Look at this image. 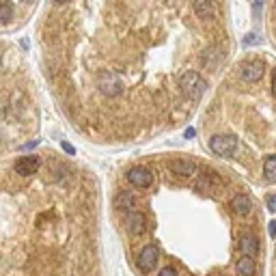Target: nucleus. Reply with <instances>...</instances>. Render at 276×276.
I'll list each match as a JSON object with an SVG mask.
<instances>
[{
	"label": "nucleus",
	"instance_id": "1",
	"mask_svg": "<svg viewBox=\"0 0 276 276\" xmlns=\"http://www.w3.org/2000/svg\"><path fill=\"white\" fill-rule=\"evenodd\" d=\"M179 86H181V93H184L186 97L198 99V97L203 95L207 82H205L197 72H186L184 76H181V80H179Z\"/></svg>",
	"mask_w": 276,
	"mask_h": 276
},
{
	"label": "nucleus",
	"instance_id": "2",
	"mask_svg": "<svg viewBox=\"0 0 276 276\" xmlns=\"http://www.w3.org/2000/svg\"><path fill=\"white\" fill-rule=\"evenodd\" d=\"M209 147H211V151L214 154H218V156H231L233 151L237 149V138L236 136H222V134H218V136H214L209 140Z\"/></svg>",
	"mask_w": 276,
	"mask_h": 276
},
{
	"label": "nucleus",
	"instance_id": "3",
	"mask_svg": "<svg viewBox=\"0 0 276 276\" xmlns=\"http://www.w3.org/2000/svg\"><path fill=\"white\" fill-rule=\"evenodd\" d=\"M125 227H127V231H130L132 236H143L145 229H147V218H145V214H143V211H136V209L127 211V216H125Z\"/></svg>",
	"mask_w": 276,
	"mask_h": 276
},
{
	"label": "nucleus",
	"instance_id": "4",
	"mask_svg": "<svg viewBox=\"0 0 276 276\" xmlns=\"http://www.w3.org/2000/svg\"><path fill=\"white\" fill-rule=\"evenodd\" d=\"M156 263H158V246L154 244H149V246H145L143 250H140V255H138V268H140V272H151V270L156 268Z\"/></svg>",
	"mask_w": 276,
	"mask_h": 276
},
{
	"label": "nucleus",
	"instance_id": "5",
	"mask_svg": "<svg viewBox=\"0 0 276 276\" xmlns=\"http://www.w3.org/2000/svg\"><path fill=\"white\" fill-rule=\"evenodd\" d=\"M127 181H130L132 186H136V188H149L151 184H154V175L147 171V168H143V166H136V168H132V171L127 173Z\"/></svg>",
	"mask_w": 276,
	"mask_h": 276
},
{
	"label": "nucleus",
	"instance_id": "6",
	"mask_svg": "<svg viewBox=\"0 0 276 276\" xmlns=\"http://www.w3.org/2000/svg\"><path fill=\"white\" fill-rule=\"evenodd\" d=\"M39 168V158L37 156H24L15 162V173L22 175V177H28V175L37 173Z\"/></svg>",
	"mask_w": 276,
	"mask_h": 276
},
{
	"label": "nucleus",
	"instance_id": "7",
	"mask_svg": "<svg viewBox=\"0 0 276 276\" xmlns=\"http://www.w3.org/2000/svg\"><path fill=\"white\" fill-rule=\"evenodd\" d=\"M252 207V201H250V197L248 195H244V192H239V195H236L231 198V209H233V214H237V216H246L250 211Z\"/></svg>",
	"mask_w": 276,
	"mask_h": 276
},
{
	"label": "nucleus",
	"instance_id": "8",
	"mask_svg": "<svg viewBox=\"0 0 276 276\" xmlns=\"http://www.w3.org/2000/svg\"><path fill=\"white\" fill-rule=\"evenodd\" d=\"M171 173L179 175V177H192V175L197 173V166H195V162H190V160H173Z\"/></svg>",
	"mask_w": 276,
	"mask_h": 276
},
{
	"label": "nucleus",
	"instance_id": "9",
	"mask_svg": "<svg viewBox=\"0 0 276 276\" xmlns=\"http://www.w3.org/2000/svg\"><path fill=\"white\" fill-rule=\"evenodd\" d=\"M263 76V63L261 61H252L242 69V80L246 82H257Z\"/></svg>",
	"mask_w": 276,
	"mask_h": 276
},
{
	"label": "nucleus",
	"instance_id": "10",
	"mask_svg": "<svg viewBox=\"0 0 276 276\" xmlns=\"http://www.w3.org/2000/svg\"><path fill=\"white\" fill-rule=\"evenodd\" d=\"M239 248H242L244 257H257L259 255V239H257L255 236H244L242 239H239Z\"/></svg>",
	"mask_w": 276,
	"mask_h": 276
},
{
	"label": "nucleus",
	"instance_id": "11",
	"mask_svg": "<svg viewBox=\"0 0 276 276\" xmlns=\"http://www.w3.org/2000/svg\"><path fill=\"white\" fill-rule=\"evenodd\" d=\"M236 270H237L239 276H252L255 274V270H257V266H255V261H252L250 257H242V259H237Z\"/></svg>",
	"mask_w": 276,
	"mask_h": 276
},
{
	"label": "nucleus",
	"instance_id": "12",
	"mask_svg": "<svg viewBox=\"0 0 276 276\" xmlns=\"http://www.w3.org/2000/svg\"><path fill=\"white\" fill-rule=\"evenodd\" d=\"M263 173L268 181H276V156H268L263 162Z\"/></svg>",
	"mask_w": 276,
	"mask_h": 276
},
{
	"label": "nucleus",
	"instance_id": "13",
	"mask_svg": "<svg viewBox=\"0 0 276 276\" xmlns=\"http://www.w3.org/2000/svg\"><path fill=\"white\" fill-rule=\"evenodd\" d=\"M195 9L201 17H209L211 13H214V7H211L209 0H195Z\"/></svg>",
	"mask_w": 276,
	"mask_h": 276
},
{
	"label": "nucleus",
	"instance_id": "14",
	"mask_svg": "<svg viewBox=\"0 0 276 276\" xmlns=\"http://www.w3.org/2000/svg\"><path fill=\"white\" fill-rule=\"evenodd\" d=\"M11 17H13V4L4 0V2H0V24L11 22Z\"/></svg>",
	"mask_w": 276,
	"mask_h": 276
},
{
	"label": "nucleus",
	"instance_id": "15",
	"mask_svg": "<svg viewBox=\"0 0 276 276\" xmlns=\"http://www.w3.org/2000/svg\"><path fill=\"white\" fill-rule=\"evenodd\" d=\"M119 203H121V207H123V209H130V211H132V207H134V198H132L130 195H121Z\"/></svg>",
	"mask_w": 276,
	"mask_h": 276
},
{
	"label": "nucleus",
	"instance_id": "16",
	"mask_svg": "<svg viewBox=\"0 0 276 276\" xmlns=\"http://www.w3.org/2000/svg\"><path fill=\"white\" fill-rule=\"evenodd\" d=\"M266 205H268V209L276 211V195H270V197L266 198Z\"/></svg>",
	"mask_w": 276,
	"mask_h": 276
},
{
	"label": "nucleus",
	"instance_id": "17",
	"mask_svg": "<svg viewBox=\"0 0 276 276\" xmlns=\"http://www.w3.org/2000/svg\"><path fill=\"white\" fill-rule=\"evenodd\" d=\"M158 276H177V272H175V268H164Z\"/></svg>",
	"mask_w": 276,
	"mask_h": 276
},
{
	"label": "nucleus",
	"instance_id": "18",
	"mask_svg": "<svg viewBox=\"0 0 276 276\" xmlns=\"http://www.w3.org/2000/svg\"><path fill=\"white\" fill-rule=\"evenodd\" d=\"M63 149H65V151H67V154H72V156L76 154V149H74V147H72V145H69V143H63Z\"/></svg>",
	"mask_w": 276,
	"mask_h": 276
},
{
	"label": "nucleus",
	"instance_id": "19",
	"mask_svg": "<svg viewBox=\"0 0 276 276\" xmlns=\"http://www.w3.org/2000/svg\"><path fill=\"white\" fill-rule=\"evenodd\" d=\"M270 236H272V237H276V220H272V222H270Z\"/></svg>",
	"mask_w": 276,
	"mask_h": 276
},
{
	"label": "nucleus",
	"instance_id": "20",
	"mask_svg": "<svg viewBox=\"0 0 276 276\" xmlns=\"http://www.w3.org/2000/svg\"><path fill=\"white\" fill-rule=\"evenodd\" d=\"M195 130H192V127H188V130H186V138H192V136H195Z\"/></svg>",
	"mask_w": 276,
	"mask_h": 276
},
{
	"label": "nucleus",
	"instance_id": "21",
	"mask_svg": "<svg viewBox=\"0 0 276 276\" xmlns=\"http://www.w3.org/2000/svg\"><path fill=\"white\" fill-rule=\"evenodd\" d=\"M272 91H274V95H276V69H274V76H272Z\"/></svg>",
	"mask_w": 276,
	"mask_h": 276
},
{
	"label": "nucleus",
	"instance_id": "22",
	"mask_svg": "<svg viewBox=\"0 0 276 276\" xmlns=\"http://www.w3.org/2000/svg\"><path fill=\"white\" fill-rule=\"evenodd\" d=\"M257 41V37H252V35H248V37H246V43H255Z\"/></svg>",
	"mask_w": 276,
	"mask_h": 276
},
{
	"label": "nucleus",
	"instance_id": "23",
	"mask_svg": "<svg viewBox=\"0 0 276 276\" xmlns=\"http://www.w3.org/2000/svg\"><path fill=\"white\" fill-rule=\"evenodd\" d=\"M54 2H58V4H65V2H69V0H54Z\"/></svg>",
	"mask_w": 276,
	"mask_h": 276
}]
</instances>
